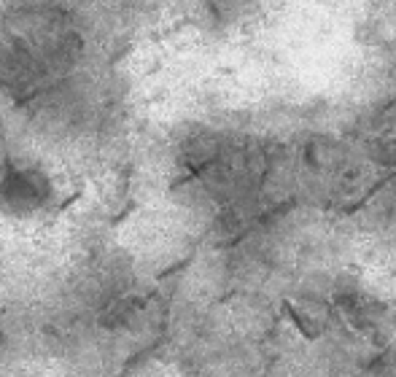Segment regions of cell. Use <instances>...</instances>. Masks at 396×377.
I'll return each mask as SVG.
<instances>
[{"label": "cell", "mask_w": 396, "mask_h": 377, "mask_svg": "<svg viewBox=\"0 0 396 377\" xmlns=\"http://www.w3.org/2000/svg\"><path fill=\"white\" fill-rule=\"evenodd\" d=\"M135 213H138V203H135V200H127L119 213H114V216H111V221H108V229H119L121 224L127 221L130 216H135Z\"/></svg>", "instance_id": "cell-1"}, {"label": "cell", "mask_w": 396, "mask_h": 377, "mask_svg": "<svg viewBox=\"0 0 396 377\" xmlns=\"http://www.w3.org/2000/svg\"><path fill=\"white\" fill-rule=\"evenodd\" d=\"M84 191H86V188L81 186V188H78V191H73V194H70L68 200H62V203H60V207H57V216H62V213H65L68 207H73V205H76V203H78V200L84 197Z\"/></svg>", "instance_id": "cell-2"}]
</instances>
